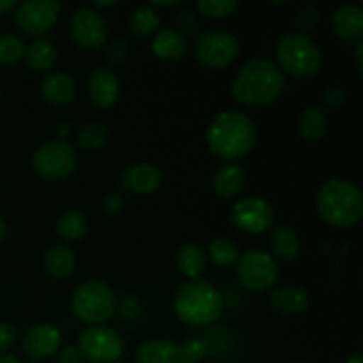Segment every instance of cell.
<instances>
[{"instance_id": "obj_1", "label": "cell", "mask_w": 363, "mask_h": 363, "mask_svg": "<svg viewBox=\"0 0 363 363\" xmlns=\"http://www.w3.org/2000/svg\"><path fill=\"white\" fill-rule=\"evenodd\" d=\"M284 89V74L273 60L255 57L247 60L234 77L230 92L241 105L261 108L275 101Z\"/></svg>"}, {"instance_id": "obj_2", "label": "cell", "mask_w": 363, "mask_h": 363, "mask_svg": "<svg viewBox=\"0 0 363 363\" xmlns=\"http://www.w3.org/2000/svg\"><path fill=\"white\" fill-rule=\"evenodd\" d=\"M209 151L223 160H241L252 152L257 131L250 117L243 112L227 110L218 113L206 133Z\"/></svg>"}, {"instance_id": "obj_3", "label": "cell", "mask_w": 363, "mask_h": 363, "mask_svg": "<svg viewBox=\"0 0 363 363\" xmlns=\"http://www.w3.org/2000/svg\"><path fill=\"white\" fill-rule=\"evenodd\" d=\"M318 213L337 229L354 227L363 216V194L354 183L330 179L318 191Z\"/></svg>"}, {"instance_id": "obj_4", "label": "cell", "mask_w": 363, "mask_h": 363, "mask_svg": "<svg viewBox=\"0 0 363 363\" xmlns=\"http://www.w3.org/2000/svg\"><path fill=\"white\" fill-rule=\"evenodd\" d=\"M174 307L183 323L191 326H206L220 318L223 300L213 284L208 280L194 279L179 287Z\"/></svg>"}, {"instance_id": "obj_5", "label": "cell", "mask_w": 363, "mask_h": 363, "mask_svg": "<svg viewBox=\"0 0 363 363\" xmlns=\"http://www.w3.org/2000/svg\"><path fill=\"white\" fill-rule=\"evenodd\" d=\"M279 69H284L291 77L308 80L321 73L323 55L308 35L300 32H287L280 38L275 48Z\"/></svg>"}, {"instance_id": "obj_6", "label": "cell", "mask_w": 363, "mask_h": 363, "mask_svg": "<svg viewBox=\"0 0 363 363\" xmlns=\"http://www.w3.org/2000/svg\"><path fill=\"white\" fill-rule=\"evenodd\" d=\"M71 307L80 321L92 326L101 325L116 312V294L108 284L101 280H89L74 291Z\"/></svg>"}, {"instance_id": "obj_7", "label": "cell", "mask_w": 363, "mask_h": 363, "mask_svg": "<svg viewBox=\"0 0 363 363\" xmlns=\"http://www.w3.org/2000/svg\"><path fill=\"white\" fill-rule=\"evenodd\" d=\"M78 165V155L71 144L64 140L46 142L32 155V169L48 181H62L73 176Z\"/></svg>"}, {"instance_id": "obj_8", "label": "cell", "mask_w": 363, "mask_h": 363, "mask_svg": "<svg viewBox=\"0 0 363 363\" xmlns=\"http://www.w3.org/2000/svg\"><path fill=\"white\" fill-rule=\"evenodd\" d=\"M240 52V43L225 30H208L197 35L194 43V57L208 69H223L230 66Z\"/></svg>"}, {"instance_id": "obj_9", "label": "cell", "mask_w": 363, "mask_h": 363, "mask_svg": "<svg viewBox=\"0 0 363 363\" xmlns=\"http://www.w3.org/2000/svg\"><path fill=\"white\" fill-rule=\"evenodd\" d=\"M238 282L252 293H262L275 286L279 266L269 254L262 250H248L236 261Z\"/></svg>"}, {"instance_id": "obj_10", "label": "cell", "mask_w": 363, "mask_h": 363, "mask_svg": "<svg viewBox=\"0 0 363 363\" xmlns=\"http://www.w3.org/2000/svg\"><path fill=\"white\" fill-rule=\"evenodd\" d=\"M78 347L91 363H113L124 351L123 337L108 326H87L78 335Z\"/></svg>"}, {"instance_id": "obj_11", "label": "cell", "mask_w": 363, "mask_h": 363, "mask_svg": "<svg viewBox=\"0 0 363 363\" xmlns=\"http://www.w3.org/2000/svg\"><path fill=\"white\" fill-rule=\"evenodd\" d=\"M60 14L57 0H27L14 7V25L23 34L39 38L52 30Z\"/></svg>"}, {"instance_id": "obj_12", "label": "cell", "mask_w": 363, "mask_h": 363, "mask_svg": "<svg viewBox=\"0 0 363 363\" xmlns=\"http://www.w3.org/2000/svg\"><path fill=\"white\" fill-rule=\"evenodd\" d=\"M233 223L248 234H262L275 222V209L262 197H245L234 204L230 213Z\"/></svg>"}, {"instance_id": "obj_13", "label": "cell", "mask_w": 363, "mask_h": 363, "mask_svg": "<svg viewBox=\"0 0 363 363\" xmlns=\"http://www.w3.org/2000/svg\"><path fill=\"white\" fill-rule=\"evenodd\" d=\"M71 38L80 48H101L108 39V25L101 13L92 7H80L74 11L69 23Z\"/></svg>"}, {"instance_id": "obj_14", "label": "cell", "mask_w": 363, "mask_h": 363, "mask_svg": "<svg viewBox=\"0 0 363 363\" xmlns=\"http://www.w3.org/2000/svg\"><path fill=\"white\" fill-rule=\"evenodd\" d=\"M60 332L52 325H35L21 340V350L30 362H43L57 354L60 347Z\"/></svg>"}, {"instance_id": "obj_15", "label": "cell", "mask_w": 363, "mask_h": 363, "mask_svg": "<svg viewBox=\"0 0 363 363\" xmlns=\"http://www.w3.org/2000/svg\"><path fill=\"white\" fill-rule=\"evenodd\" d=\"M162 183V170L151 163H135L119 176V186L131 195H151L158 191Z\"/></svg>"}, {"instance_id": "obj_16", "label": "cell", "mask_w": 363, "mask_h": 363, "mask_svg": "<svg viewBox=\"0 0 363 363\" xmlns=\"http://www.w3.org/2000/svg\"><path fill=\"white\" fill-rule=\"evenodd\" d=\"M85 91L94 106L101 110L112 108L119 98V80L108 67H94L87 74Z\"/></svg>"}, {"instance_id": "obj_17", "label": "cell", "mask_w": 363, "mask_h": 363, "mask_svg": "<svg viewBox=\"0 0 363 363\" xmlns=\"http://www.w3.org/2000/svg\"><path fill=\"white\" fill-rule=\"evenodd\" d=\"M330 23L344 41L358 43L363 38V11L354 4H342L330 16Z\"/></svg>"}, {"instance_id": "obj_18", "label": "cell", "mask_w": 363, "mask_h": 363, "mask_svg": "<svg viewBox=\"0 0 363 363\" xmlns=\"http://www.w3.org/2000/svg\"><path fill=\"white\" fill-rule=\"evenodd\" d=\"M269 305L273 311L279 312L280 315L293 318L300 315L307 311L308 307V294L298 286H280L269 296Z\"/></svg>"}, {"instance_id": "obj_19", "label": "cell", "mask_w": 363, "mask_h": 363, "mask_svg": "<svg viewBox=\"0 0 363 363\" xmlns=\"http://www.w3.org/2000/svg\"><path fill=\"white\" fill-rule=\"evenodd\" d=\"M41 94L50 105L62 106L67 105L77 96V82L66 73H48L41 82Z\"/></svg>"}, {"instance_id": "obj_20", "label": "cell", "mask_w": 363, "mask_h": 363, "mask_svg": "<svg viewBox=\"0 0 363 363\" xmlns=\"http://www.w3.org/2000/svg\"><path fill=\"white\" fill-rule=\"evenodd\" d=\"M137 363H188L179 346L170 340L149 339L138 347Z\"/></svg>"}, {"instance_id": "obj_21", "label": "cell", "mask_w": 363, "mask_h": 363, "mask_svg": "<svg viewBox=\"0 0 363 363\" xmlns=\"http://www.w3.org/2000/svg\"><path fill=\"white\" fill-rule=\"evenodd\" d=\"M77 266V255L66 245H53L43 255V268L52 279H64L71 275Z\"/></svg>"}, {"instance_id": "obj_22", "label": "cell", "mask_w": 363, "mask_h": 363, "mask_svg": "<svg viewBox=\"0 0 363 363\" xmlns=\"http://www.w3.org/2000/svg\"><path fill=\"white\" fill-rule=\"evenodd\" d=\"M152 52L158 59L174 62V60L183 59L184 53L188 52V41L181 32L167 28V30L158 32L152 39Z\"/></svg>"}, {"instance_id": "obj_23", "label": "cell", "mask_w": 363, "mask_h": 363, "mask_svg": "<svg viewBox=\"0 0 363 363\" xmlns=\"http://www.w3.org/2000/svg\"><path fill=\"white\" fill-rule=\"evenodd\" d=\"M328 116L325 108L319 105H311L301 112L300 121H298V130L303 140L319 142L328 133Z\"/></svg>"}, {"instance_id": "obj_24", "label": "cell", "mask_w": 363, "mask_h": 363, "mask_svg": "<svg viewBox=\"0 0 363 363\" xmlns=\"http://www.w3.org/2000/svg\"><path fill=\"white\" fill-rule=\"evenodd\" d=\"M272 252L273 259H279V261H294L300 254V238L298 234L291 229L289 225H277L272 233Z\"/></svg>"}, {"instance_id": "obj_25", "label": "cell", "mask_w": 363, "mask_h": 363, "mask_svg": "<svg viewBox=\"0 0 363 363\" xmlns=\"http://www.w3.org/2000/svg\"><path fill=\"white\" fill-rule=\"evenodd\" d=\"M213 186L215 191L223 199H234L241 194L245 186V174L241 167L229 163V165L220 167L218 172L213 177Z\"/></svg>"}, {"instance_id": "obj_26", "label": "cell", "mask_w": 363, "mask_h": 363, "mask_svg": "<svg viewBox=\"0 0 363 363\" xmlns=\"http://www.w3.org/2000/svg\"><path fill=\"white\" fill-rule=\"evenodd\" d=\"M176 264L191 280L197 279L206 268V254L197 243H186L176 252Z\"/></svg>"}, {"instance_id": "obj_27", "label": "cell", "mask_w": 363, "mask_h": 363, "mask_svg": "<svg viewBox=\"0 0 363 363\" xmlns=\"http://www.w3.org/2000/svg\"><path fill=\"white\" fill-rule=\"evenodd\" d=\"M55 46L46 39H35L25 52V60L34 71H48L55 62Z\"/></svg>"}, {"instance_id": "obj_28", "label": "cell", "mask_w": 363, "mask_h": 363, "mask_svg": "<svg viewBox=\"0 0 363 363\" xmlns=\"http://www.w3.org/2000/svg\"><path fill=\"white\" fill-rule=\"evenodd\" d=\"M57 233L66 241H80L87 233V220L82 213L69 209L57 220Z\"/></svg>"}, {"instance_id": "obj_29", "label": "cell", "mask_w": 363, "mask_h": 363, "mask_svg": "<svg viewBox=\"0 0 363 363\" xmlns=\"http://www.w3.org/2000/svg\"><path fill=\"white\" fill-rule=\"evenodd\" d=\"M160 27L158 13L151 6H142L131 14L130 30L137 38H149Z\"/></svg>"}, {"instance_id": "obj_30", "label": "cell", "mask_w": 363, "mask_h": 363, "mask_svg": "<svg viewBox=\"0 0 363 363\" xmlns=\"http://www.w3.org/2000/svg\"><path fill=\"white\" fill-rule=\"evenodd\" d=\"M106 140H108V128L101 123H85L77 133L78 145L87 151H96V149L103 147Z\"/></svg>"}, {"instance_id": "obj_31", "label": "cell", "mask_w": 363, "mask_h": 363, "mask_svg": "<svg viewBox=\"0 0 363 363\" xmlns=\"http://www.w3.org/2000/svg\"><path fill=\"white\" fill-rule=\"evenodd\" d=\"M25 52H27V46L21 38L14 34L0 35V66L2 67L20 62L25 57Z\"/></svg>"}, {"instance_id": "obj_32", "label": "cell", "mask_w": 363, "mask_h": 363, "mask_svg": "<svg viewBox=\"0 0 363 363\" xmlns=\"http://www.w3.org/2000/svg\"><path fill=\"white\" fill-rule=\"evenodd\" d=\"M209 257L218 266H230L240 257V248L230 238H216L209 245Z\"/></svg>"}, {"instance_id": "obj_33", "label": "cell", "mask_w": 363, "mask_h": 363, "mask_svg": "<svg viewBox=\"0 0 363 363\" xmlns=\"http://www.w3.org/2000/svg\"><path fill=\"white\" fill-rule=\"evenodd\" d=\"M197 9L206 16L222 20L238 9V2L236 0H199Z\"/></svg>"}, {"instance_id": "obj_34", "label": "cell", "mask_w": 363, "mask_h": 363, "mask_svg": "<svg viewBox=\"0 0 363 363\" xmlns=\"http://www.w3.org/2000/svg\"><path fill=\"white\" fill-rule=\"evenodd\" d=\"M318 23L319 9L315 6H312V4H303V6L296 11V14H294V25H296L298 28L296 32H300V34L307 35L308 32L315 30Z\"/></svg>"}, {"instance_id": "obj_35", "label": "cell", "mask_w": 363, "mask_h": 363, "mask_svg": "<svg viewBox=\"0 0 363 363\" xmlns=\"http://www.w3.org/2000/svg\"><path fill=\"white\" fill-rule=\"evenodd\" d=\"M130 57V41L124 38H116L106 45L105 48V60L108 66L119 67Z\"/></svg>"}, {"instance_id": "obj_36", "label": "cell", "mask_w": 363, "mask_h": 363, "mask_svg": "<svg viewBox=\"0 0 363 363\" xmlns=\"http://www.w3.org/2000/svg\"><path fill=\"white\" fill-rule=\"evenodd\" d=\"M179 350L188 363L201 362L206 357V353H208V346L201 339H186L181 344Z\"/></svg>"}, {"instance_id": "obj_37", "label": "cell", "mask_w": 363, "mask_h": 363, "mask_svg": "<svg viewBox=\"0 0 363 363\" xmlns=\"http://www.w3.org/2000/svg\"><path fill=\"white\" fill-rule=\"evenodd\" d=\"M176 23L179 30L184 32V34H195L201 28V20H199V14L194 9L179 11L176 16Z\"/></svg>"}, {"instance_id": "obj_38", "label": "cell", "mask_w": 363, "mask_h": 363, "mask_svg": "<svg viewBox=\"0 0 363 363\" xmlns=\"http://www.w3.org/2000/svg\"><path fill=\"white\" fill-rule=\"evenodd\" d=\"M346 98L347 91L342 85H330L325 92V105L332 110L340 108L344 105V101H346Z\"/></svg>"}, {"instance_id": "obj_39", "label": "cell", "mask_w": 363, "mask_h": 363, "mask_svg": "<svg viewBox=\"0 0 363 363\" xmlns=\"http://www.w3.org/2000/svg\"><path fill=\"white\" fill-rule=\"evenodd\" d=\"M119 319L121 321H128L133 323L135 319L138 318V312H140V305H138V300L135 296H128L126 300L121 303L119 308Z\"/></svg>"}, {"instance_id": "obj_40", "label": "cell", "mask_w": 363, "mask_h": 363, "mask_svg": "<svg viewBox=\"0 0 363 363\" xmlns=\"http://www.w3.org/2000/svg\"><path fill=\"white\" fill-rule=\"evenodd\" d=\"M14 337H16V332H14L13 325L0 323V357L9 351V347L14 344Z\"/></svg>"}, {"instance_id": "obj_41", "label": "cell", "mask_w": 363, "mask_h": 363, "mask_svg": "<svg viewBox=\"0 0 363 363\" xmlns=\"http://www.w3.org/2000/svg\"><path fill=\"white\" fill-rule=\"evenodd\" d=\"M57 363H85V357L78 346H66L57 354Z\"/></svg>"}, {"instance_id": "obj_42", "label": "cell", "mask_w": 363, "mask_h": 363, "mask_svg": "<svg viewBox=\"0 0 363 363\" xmlns=\"http://www.w3.org/2000/svg\"><path fill=\"white\" fill-rule=\"evenodd\" d=\"M101 206H103V211H105L106 215H117V213L124 208L123 195H119V194L105 195Z\"/></svg>"}, {"instance_id": "obj_43", "label": "cell", "mask_w": 363, "mask_h": 363, "mask_svg": "<svg viewBox=\"0 0 363 363\" xmlns=\"http://www.w3.org/2000/svg\"><path fill=\"white\" fill-rule=\"evenodd\" d=\"M354 60H357L358 73H363V43L358 41L357 46H354Z\"/></svg>"}, {"instance_id": "obj_44", "label": "cell", "mask_w": 363, "mask_h": 363, "mask_svg": "<svg viewBox=\"0 0 363 363\" xmlns=\"http://www.w3.org/2000/svg\"><path fill=\"white\" fill-rule=\"evenodd\" d=\"M177 0H165V2H162V0H152L151 4H149V6L152 7V9H155V7H162V9H167V7H174V6H177Z\"/></svg>"}, {"instance_id": "obj_45", "label": "cell", "mask_w": 363, "mask_h": 363, "mask_svg": "<svg viewBox=\"0 0 363 363\" xmlns=\"http://www.w3.org/2000/svg\"><path fill=\"white\" fill-rule=\"evenodd\" d=\"M14 7H16V2H14V0H0V16L9 13V11H13Z\"/></svg>"}, {"instance_id": "obj_46", "label": "cell", "mask_w": 363, "mask_h": 363, "mask_svg": "<svg viewBox=\"0 0 363 363\" xmlns=\"http://www.w3.org/2000/svg\"><path fill=\"white\" fill-rule=\"evenodd\" d=\"M0 363H23V362H21L20 358L16 357V354L6 353V354H2V357H0Z\"/></svg>"}, {"instance_id": "obj_47", "label": "cell", "mask_w": 363, "mask_h": 363, "mask_svg": "<svg viewBox=\"0 0 363 363\" xmlns=\"http://www.w3.org/2000/svg\"><path fill=\"white\" fill-rule=\"evenodd\" d=\"M117 0H110V2H101V0H96L94 4H92V9H96V7H101V9H105V7H113V6H117Z\"/></svg>"}, {"instance_id": "obj_48", "label": "cell", "mask_w": 363, "mask_h": 363, "mask_svg": "<svg viewBox=\"0 0 363 363\" xmlns=\"http://www.w3.org/2000/svg\"><path fill=\"white\" fill-rule=\"evenodd\" d=\"M347 363H363V358H362V353H354L353 357L347 360Z\"/></svg>"}, {"instance_id": "obj_49", "label": "cell", "mask_w": 363, "mask_h": 363, "mask_svg": "<svg viewBox=\"0 0 363 363\" xmlns=\"http://www.w3.org/2000/svg\"><path fill=\"white\" fill-rule=\"evenodd\" d=\"M4 234H6V225H4V220L0 218V241H2Z\"/></svg>"}, {"instance_id": "obj_50", "label": "cell", "mask_w": 363, "mask_h": 363, "mask_svg": "<svg viewBox=\"0 0 363 363\" xmlns=\"http://www.w3.org/2000/svg\"><path fill=\"white\" fill-rule=\"evenodd\" d=\"M296 363H308V362H296Z\"/></svg>"}, {"instance_id": "obj_51", "label": "cell", "mask_w": 363, "mask_h": 363, "mask_svg": "<svg viewBox=\"0 0 363 363\" xmlns=\"http://www.w3.org/2000/svg\"><path fill=\"white\" fill-rule=\"evenodd\" d=\"M113 363H124V362H113Z\"/></svg>"}]
</instances>
